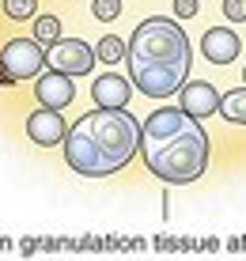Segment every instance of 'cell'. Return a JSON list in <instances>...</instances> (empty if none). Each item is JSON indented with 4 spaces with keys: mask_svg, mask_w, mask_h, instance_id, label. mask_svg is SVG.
Here are the masks:
<instances>
[{
    "mask_svg": "<svg viewBox=\"0 0 246 261\" xmlns=\"http://www.w3.org/2000/svg\"><path fill=\"white\" fill-rule=\"evenodd\" d=\"M182 110L193 114V118H208V114L220 110V95H216V87L205 84V80L186 84V87H182Z\"/></svg>",
    "mask_w": 246,
    "mask_h": 261,
    "instance_id": "9",
    "label": "cell"
},
{
    "mask_svg": "<svg viewBox=\"0 0 246 261\" xmlns=\"http://www.w3.org/2000/svg\"><path fill=\"white\" fill-rule=\"evenodd\" d=\"M189 42L186 34L178 31V23L163 19H144L133 31L129 38V72H133V84L136 91L152 95V98H167L186 87L189 76Z\"/></svg>",
    "mask_w": 246,
    "mask_h": 261,
    "instance_id": "3",
    "label": "cell"
},
{
    "mask_svg": "<svg viewBox=\"0 0 246 261\" xmlns=\"http://www.w3.org/2000/svg\"><path fill=\"white\" fill-rule=\"evenodd\" d=\"M27 137H31L34 144H61L68 137V125L65 118H61L57 110H50V106H42V110H34L31 118H27Z\"/></svg>",
    "mask_w": 246,
    "mask_h": 261,
    "instance_id": "6",
    "label": "cell"
},
{
    "mask_svg": "<svg viewBox=\"0 0 246 261\" xmlns=\"http://www.w3.org/2000/svg\"><path fill=\"white\" fill-rule=\"evenodd\" d=\"M34 95H38L42 106H50V110H61V106H68L72 98H76V91H72V76H65V72H45V76L38 80V87H34Z\"/></svg>",
    "mask_w": 246,
    "mask_h": 261,
    "instance_id": "7",
    "label": "cell"
},
{
    "mask_svg": "<svg viewBox=\"0 0 246 261\" xmlns=\"http://www.w3.org/2000/svg\"><path fill=\"white\" fill-rule=\"evenodd\" d=\"M239 46H242L239 34L227 31V27H212V31L201 38V53L212 61V65H227V61H235V57H239Z\"/></svg>",
    "mask_w": 246,
    "mask_h": 261,
    "instance_id": "8",
    "label": "cell"
},
{
    "mask_svg": "<svg viewBox=\"0 0 246 261\" xmlns=\"http://www.w3.org/2000/svg\"><path fill=\"white\" fill-rule=\"evenodd\" d=\"M242 76H246V72H242Z\"/></svg>",
    "mask_w": 246,
    "mask_h": 261,
    "instance_id": "18",
    "label": "cell"
},
{
    "mask_svg": "<svg viewBox=\"0 0 246 261\" xmlns=\"http://www.w3.org/2000/svg\"><path fill=\"white\" fill-rule=\"evenodd\" d=\"M95 53H99V61H106V65H110V61H121L125 53H129V46H125L121 38H114V34H106V38L95 46Z\"/></svg>",
    "mask_w": 246,
    "mask_h": 261,
    "instance_id": "13",
    "label": "cell"
},
{
    "mask_svg": "<svg viewBox=\"0 0 246 261\" xmlns=\"http://www.w3.org/2000/svg\"><path fill=\"white\" fill-rule=\"evenodd\" d=\"M140 129L133 114L99 106L68 129L65 159L84 178H110L140 151Z\"/></svg>",
    "mask_w": 246,
    "mask_h": 261,
    "instance_id": "2",
    "label": "cell"
},
{
    "mask_svg": "<svg viewBox=\"0 0 246 261\" xmlns=\"http://www.w3.org/2000/svg\"><path fill=\"white\" fill-rule=\"evenodd\" d=\"M224 15L231 23H242L246 19V0H224Z\"/></svg>",
    "mask_w": 246,
    "mask_h": 261,
    "instance_id": "16",
    "label": "cell"
},
{
    "mask_svg": "<svg viewBox=\"0 0 246 261\" xmlns=\"http://www.w3.org/2000/svg\"><path fill=\"white\" fill-rule=\"evenodd\" d=\"M45 65L57 68V72H65V76H84V72H91V65H95V53H91L87 42L61 38V42H53V46H50Z\"/></svg>",
    "mask_w": 246,
    "mask_h": 261,
    "instance_id": "5",
    "label": "cell"
},
{
    "mask_svg": "<svg viewBox=\"0 0 246 261\" xmlns=\"http://www.w3.org/2000/svg\"><path fill=\"white\" fill-rule=\"evenodd\" d=\"M220 114H224L227 121L246 125V87H235V91H227L220 98Z\"/></svg>",
    "mask_w": 246,
    "mask_h": 261,
    "instance_id": "11",
    "label": "cell"
},
{
    "mask_svg": "<svg viewBox=\"0 0 246 261\" xmlns=\"http://www.w3.org/2000/svg\"><path fill=\"white\" fill-rule=\"evenodd\" d=\"M175 15H178V19L197 15V0H175Z\"/></svg>",
    "mask_w": 246,
    "mask_h": 261,
    "instance_id": "17",
    "label": "cell"
},
{
    "mask_svg": "<svg viewBox=\"0 0 246 261\" xmlns=\"http://www.w3.org/2000/svg\"><path fill=\"white\" fill-rule=\"evenodd\" d=\"M117 12H121V0H95L99 19H117Z\"/></svg>",
    "mask_w": 246,
    "mask_h": 261,
    "instance_id": "15",
    "label": "cell"
},
{
    "mask_svg": "<svg viewBox=\"0 0 246 261\" xmlns=\"http://www.w3.org/2000/svg\"><path fill=\"white\" fill-rule=\"evenodd\" d=\"M4 12L12 15V19H31V15L38 12V0H4Z\"/></svg>",
    "mask_w": 246,
    "mask_h": 261,
    "instance_id": "14",
    "label": "cell"
},
{
    "mask_svg": "<svg viewBox=\"0 0 246 261\" xmlns=\"http://www.w3.org/2000/svg\"><path fill=\"white\" fill-rule=\"evenodd\" d=\"M140 159L159 182H197L208 163V137L201 118L182 106H163L140 129Z\"/></svg>",
    "mask_w": 246,
    "mask_h": 261,
    "instance_id": "1",
    "label": "cell"
},
{
    "mask_svg": "<svg viewBox=\"0 0 246 261\" xmlns=\"http://www.w3.org/2000/svg\"><path fill=\"white\" fill-rule=\"evenodd\" d=\"M34 42H42V46L61 42V23H57V15H38V19H34Z\"/></svg>",
    "mask_w": 246,
    "mask_h": 261,
    "instance_id": "12",
    "label": "cell"
},
{
    "mask_svg": "<svg viewBox=\"0 0 246 261\" xmlns=\"http://www.w3.org/2000/svg\"><path fill=\"white\" fill-rule=\"evenodd\" d=\"M91 95H95L99 106H106V110H125V102H129V80L114 76V72H106V76L95 80V87H91Z\"/></svg>",
    "mask_w": 246,
    "mask_h": 261,
    "instance_id": "10",
    "label": "cell"
},
{
    "mask_svg": "<svg viewBox=\"0 0 246 261\" xmlns=\"http://www.w3.org/2000/svg\"><path fill=\"white\" fill-rule=\"evenodd\" d=\"M0 61H4V72L15 80H27V76H38V68L45 65V53H42V42H31V38H15L0 49Z\"/></svg>",
    "mask_w": 246,
    "mask_h": 261,
    "instance_id": "4",
    "label": "cell"
}]
</instances>
